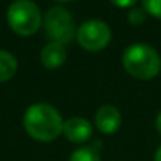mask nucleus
Returning a JSON list of instances; mask_svg holds the SVG:
<instances>
[{
  "instance_id": "obj_1",
  "label": "nucleus",
  "mask_w": 161,
  "mask_h": 161,
  "mask_svg": "<svg viewBox=\"0 0 161 161\" xmlns=\"http://www.w3.org/2000/svg\"><path fill=\"white\" fill-rule=\"evenodd\" d=\"M64 120L49 103H33L24 113V128L36 141L50 142L63 133Z\"/></svg>"
},
{
  "instance_id": "obj_2",
  "label": "nucleus",
  "mask_w": 161,
  "mask_h": 161,
  "mask_svg": "<svg viewBox=\"0 0 161 161\" xmlns=\"http://www.w3.org/2000/svg\"><path fill=\"white\" fill-rule=\"evenodd\" d=\"M122 66L133 78L152 80L161 72V56L152 46L138 42L124 50Z\"/></svg>"
},
{
  "instance_id": "obj_3",
  "label": "nucleus",
  "mask_w": 161,
  "mask_h": 161,
  "mask_svg": "<svg viewBox=\"0 0 161 161\" xmlns=\"http://www.w3.org/2000/svg\"><path fill=\"white\" fill-rule=\"evenodd\" d=\"M6 20L9 28L19 36H31L39 30L42 14L33 0H14L8 6Z\"/></svg>"
},
{
  "instance_id": "obj_4",
  "label": "nucleus",
  "mask_w": 161,
  "mask_h": 161,
  "mask_svg": "<svg viewBox=\"0 0 161 161\" xmlns=\"http://www.w3.org/2000/svg\"><path fill=\"white\" fill-rule=\"evenodd\" d=\"M44 28L47 36L63 46L69 44L77 35L72 14L63 6H52L44 14Z\"/></svg>"
},
{
  "instance_id": "obj_5",
  "label": "nucleus",
  "mask_w": 161,
  "mask_h": 161,
  "mask_svg": "<svg viewBox=\"0 0 161 161\" xmlns=\"http://www.w3.org/2000/svg\"><path fill=\"white\" fill-rule=\"evenodd\" d=\"M77 41L80 47H83L88 52H100L111 41V30L107 22L91 19L78 27Z\"/></svg>"
},
{
  "instance_id": "obj_6",
  "label": "nucleus",
  "mask_w": 161,
  "mask_h": 161,
  "mask_svg": "<svg viewBox=\"0 0 161 161\" xmlns=\"http://www.w3.org/2000/svg\"><path fill=\"white\" fill-rule=\"evenodd\" d=\"M63 133L70 142L83 144V142L89 141V138L92 136V125L85 117L74 116V117H69L64 120Z\"/></svg>"
},
{
  "instance_id": "obj_7",
  "label": "nucleus",
  "mask_w": 161,
  "mask_h": 161,
  "mask_svg": "<svg viewBox=\"0 0 161 161\" xmlns=\"http://www.w3.org/2000/svg\"><path fill=\"white\" fill-rule=\"evenodd\" d=\"M120 111L113 105H102L96 113V127L105 135H113L120 128Z\"/></svg>"
},
{
  "instance_id": "obj_8",
  "label": "nucleus",
  "mask_w": 161,
  "mask_h": 161,
  "mask_svg": "<svg viewBox=\"0 0 161 161\" xmlns=\"http://www.w3.org/2000/svg\"><path fill=\"white\" fill-rule=\"evenodd\" d=\"M66 61V47L59 42L50 41L41 50V63L46 69H58Z\"/></svg>"
},
{
  "instance_id": "obj_9",
  "label": "nucleus",
  "mask_w": 161,
  "mask_h": 161,
  "mask_svg": "<svg viewBox=\"0 0 161 161\" xmlns=\"http://www.w3.org/2000/svg\"><path fill=\"white\" fill-rule=\"evenodd\" d=\"M16 72H17L16 56L6 50H0V83L11 80Z\"/></svg>"
},
{
  "instance_id": "obj_10",
  "label": "nucleus",
  "mask_w": 161,
  "mask_h": 161,
  "mask_svg": "<svg viewBox=\"0 0 161 161\" xmlns=\"http://www.w3.org/2000/svg\"><path fill=\"white\" fill-rule=\"evenodd\" d=\"M69 161H100V157L99 150H96L92 146H86L74 150Z\"/></svg>"
},
{
  "instance_id": "obj_11",
  "label": "nucleus",
  "mask_w": 161,
  "mask_h": 161,
  "mask_svg": "<svg viewBox=\"0 0 161 161\" xmlns=\"http://www.w3.org/2000/svg\"><path fill=\"white\" fill-rule=\"evenodd\" d=\"M147 19V13H146V9L141 6H133L130 11H128V14H127V20L131 24V25H141V24H144V20Z\"/></svg>"
},
{
  "instance_id": "obj_12",
  "label": "nucleus",
  "mask_w": 161,
  "mask_h": 161,
  "mask_svg": "<svg viewBox=\"0 0 161 161\" xmlns=\"http://www.w3.org/2000/svg\"><path fill=\"white\" fill-rule=\"evenodd\" d=\"M142 8L147 14L161 20V0H142Z\"/></svg>"
},
{
  "instance_id": "obj_13",
  "label": "nucleus",
  "mask_w": 161,
  "mask_h": 161,
  "mask_svg": "<svg viewBox=\"0 0 161 161\" xmlns=\"http://www.w3.org/2000/svg\"><path fill=\"white\" fill-rule=\"evenodd\" d=\"M109 2H111L113 5L119 6V8H133L138 0H109Z\"/></svg>"
},
{
  "instance_id": "obj_14",
  "label": "nucleus",
  "mask_w": 161,
  "mask_h": 161,
  "mask_svg": "<svg viewBox=\"0 0 161 161\" xmlns=\"http://www.w3.org/2000/svg\"><path fill=\"white\" fill-rule=\"evenodd\" d=\"M155 127H157L158 133H161V111H160V114L157 116V120H155Z\"/></svg>"
},
{
  "instance_id": "obj_15",
  "label": "nucleus",
  "mask_w": 161,
  "mask_h": 161,
  "mask_svg": "<svg viewBox=\"0 0 161 161\" xmlns=\"http://www.w3.org/2000/svg\"><path fill=\"white\" fill-rule=\"evenodd\" d=\"M155 161H161V146L157 149V152H155Z\"/></svg>"
},
{
  "instance_id": "obj_16",
  "label": "nucleus",
  "mask_w": 161,
  "mask_h": 161,
  "mask_svg": "<svg viewBox=\"0 0 161 161\" xmlns=\"http://www.w3.org/2000/svg\"><path fill=\"white\" fill-rule=\"evenodd\" d=\"M56 2H63L64 3V2H72V0H56Z\"/></svg>"
}]
</instances>
